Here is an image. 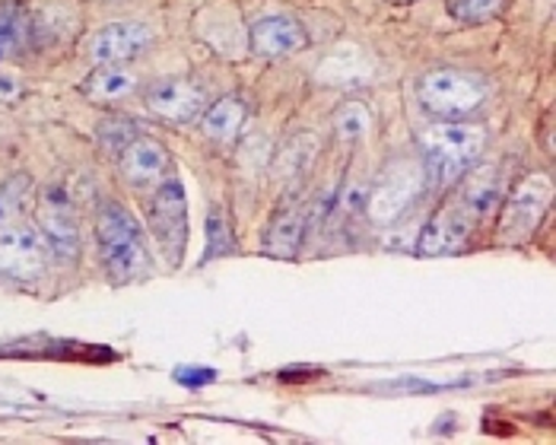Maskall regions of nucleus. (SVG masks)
<instances>
[{
    "label": "nucleus",
    "instance_id": "obj_3",
    "mask_svg": "<svg viewBox=\"0 0 556 445\" xmlns=\"http://www.w3.org/2000/svg\"><path fill=\"white\" fill-rule=\"evenodd\" d=\"M554 201V181L547 176H528L513 194L503 201V217H500V242L518 245L528 242L538 226L544 220L547 207Z\"/></svg>",
    "mask_w": 556,
    "mask_h": 445
},
{
    "label": "nucleus",
    "instance_id": "obj_17",
    "mask_svg": "<svg viewBox=\"0 0 556 445\" xmlns=\"http://www.w3.org/2000/svg\"><path fill=\"white\" fill-rule=\"evenodd\" d=\"M242 125H245V105L239 99H219L207 109V115L201 122V131L207 134L211 140L232 143L242 131Z\"/></svg>",
    "mask_w": 556,
    "mask_h": 445
},
{
    "label": "nucleus",
    "instance_id": "obj_13",
    "mask_svg": "<svg viewBox=\"0 0 556 445\" xmlns=\"http://www.w3.org/2000/svg\"><path fill=\"white\" fill-rule=\"evenodd\" d=\"M169 169V150L156 137H134L128 147L122 150V173L134 185L156 181Z\"/></svg>",
    "mask_w": 556,
    "mask_h": 445
},
{
    "label": "nucleus",
    "instance_id": "obj_1",
    "mask_svg": "<svg viewBox=\"0 0 556 445\" xmlns=\"http://www.w3.org/2000/svg\"><path fill=\"white\" fill-rule=\"evenodd\" d=\"M99 252L105 274L115 283H134L150 274L143 232L122 204H105L99 214Z\"/></svg>",
    "mask_w": 556,
    "mask_h": 445
},
{
    "label": "nucleus",
    "instance_id": "obj_6",
    "mask_svg": "<svg viewBox=\"0 0 556 445\" xmlns=\"http://www.w3.org/2000/svg\"><path fill=\"white\" fill-rule=\"evenodd\" d=\"M51 245L42 229L13 226L0 232V280L7 283H36L48 270Z\"/></svg>",
    "mask_w": 556,
    "mask_h": 445
},
{
    "label": "nucleus",
    "instance_id": "obj_26",
    "mask_svg": "<svg viewBox=\"0 0 556 445\" xmlns=\"http://www.w3.org/2000/svg\"><path fill=\"white\" fill-rule=\"evenodd\" d=\"M394 3H414V0H394Z\"/></svg>",
    "mask_w": 556,
    "mask_h": 445
},
{
    "label": "nucleus",
    "instance_id": "obj_15",
    "mask_svg": "<svg viewBox=\"0 0 556 445\" xmlns=\"http://www.w3.org/2000/svg\"><path fill=\"white\" fill-rule=\"evenodd\" d=\"M302 229H305V217L300 207L280 211L264 236V252L274 258H296L302 245Z\"/></svg>",
    "mask_w": 556,
    "mask_h": 445
},
{
    "label": "nucleus",
    "instance_id": "obj_11",
    "mask_svg": "<svg viewBox=\"0 0 556 445\" xmlns=\"http://www.w3.org/2000/svg\"><path fill=\"white\" fill-rule=\"evenodd\" d=\"M150 42H153V33L143 23H112L92 36L89 58L96 64H122V61L137 58Z\"/></svg>",
    "mask_w": 556,
    "mask_h": 445
},
{
    "label": "nucleus",
    "instance_id": "obj_8",
    "mask_svg": "<svg viewBox=\"0 0 556 445\" xmlns=\"http://www.w3.org/2000/svg\"><path fill=\"white\" fill-rule=\"evenodd\" d=\"M39 226H42V236L48 239V245H51V255H58L61 262L77 258L80 229H77L74 207H71V201H67V194L61 188H48V194L42 198V207H39Z\"/></svg>",
    "mask_w": 556,
    "mask_h": 445
},
{
    "label": "nucleus",
    "instance_id": "obj_24",
    "mask_svg": "<svg viewBox=\"0 0 556 445\" xmlns=\"http://www.w3.org/2000/svg\"><path fill=\"white\" fill-rule=\"evenodd\" d=\"M175 379H178L181 385H188V389H198V385L214 382L216 372L214 369H178V372H175Z\"/></svg>",
    "mask_w": 556,
    "mask_h": 445
},
{
    "label": "nucleus",
    "instance_id": "obj_14",
    "mask_svg": "<svg viewBox=\"0 0 556 445\" xmlns=\"http://www.w3.org/2000/svg\"><path fill=\"white\" fill-rule=\"evenodd\" d=\"M137 89V77L130 71H122L115 64H99V71H92L80 87L89 102L109 105V102H122Z\"/></svg>",
    "mask_w": 556,
    "mask_h": 445
},
{
    "label": "nucleus",
    "instance_id": "obj_12",
    "mask_svg": "<svg viewBox=\"0 0 556 445\" xmlns=\"http://www.w3.org/2000/svg\"><path fill=\"white\" fill-rule=\"evenodd\" d=\"M302 44H305V29L300 26V20L287 13L264 16L252 26V51L257 58H287L300 51Z\"/></svg>",
    "mask_w": 556,
    "mask_h": 445
},
{
    "label": "nucleus",
    "instance_id": "obj_23",
    "mask_svg": "<svg viewBox=\"0 0 556 445\" xmlns=\"http://www.w3.org/2000/svg\"><path fill=\"white\" fill-rule=\"evenodd\" d=\"M369 128V115H366V109L363 105H346L341 109V115H338V134H341L343 140H353V137H363Z\"/></svg>",
    "mask_w": 556,
    "mask_h": 445
},
{
    "label": "nucleus",
    "instance_id": "obj_18",
    "mask_svg": "<svg viewBox=\"0 0 556 445\" xmlns=\"http://www.w3.org/2000/svg\"><path fill=\"white\" fill-rule=\"evenodd\" d=\"M500 198H503V181L496 178V173H483L465 185L458 204L471 214L473 220H480L483 214L493 211V204H500Z\"/></svg>",
    "mask_w": 556,
    "mask_h": 445
},
{
    "label": "nucleus",
    "instance_id": "obj_10",
    "mask_svg": "<svg viewBox=\"0 0 556 445\" xmlns=\"http://www.w3.org/2000/svg\"><path fill=\"white\" fill-rule=\"evenodd\" d=\"M473 217L455 201L452 207H442L432 220L427 223V229L420 232L417 252L424 258H439V255H455L468 245L471 236Z\"/></svg>",
    "mask_w": 556,
    "mask_h": 445
},
{
    "label": "nucleus",
    "instance_id": "obj_7",
    "mask_svg": "<svg viewBox=\"0 0 556 445\" xmlns=\"http://www.w3.org/2000/svg\"><path fill=\"white\" fill-rule=\"evenodd\" d=\"M424 181H427V169L414 160H397L391 163L379 185L372 188L369 194V214L376 223H391L397 220L414 201L417 194L424 191Z\"/></svg>",
    "mask_w": 556,
    "mask_h": 445
},
{
    "label": "nucleus",
    "instance_id": "obj_20",
    "mask_svg": "<svg viewBox=\"0 0 556 445\" xmlns=\"http://www.w3.org/2000/svg\"><path fill=\"white\" fill-rule=\"evenodd\" d=\"M506 0H448V13L462 23H483L500 16Z\"/></svg>",
    "mask_w": 556,
    "mask_h": 445
},
{
    "label": "nucleus",
    "instance_id": "obj_21",
    "mask_svg": "<svg viewBox=\"0 0 556 445\" xmlns=\"http://www.w3.org/2000/svg\"><path fill=\"white\" fill-rule=\"evenodd\" d=\"M134 137H137V125L130 118H105V122H99V140L109 143L118 153L128 147Z\"/></svg>",
    "mask_w": 556,
    "mask_h": 445
},
{
    "label": "nucleus",
    "instance_id": "obj_16",
    "mask_svg": "<svg viewBox=\"0 0 556 445\" xmlns=\"http://www.w3.org/2000/svg\"><path fill=\"white\" fill-rule=\"evenodd\" d=\"M36 42V20L23 7H3L0 10V61L26 51Z\"/></svg>",
    "mask_w": 556,
    "mask_h": 445
},
{
    "label": "nucleus",
    "instance_id": "obj_5",
    "mask_svg": "<svg viewBox=\"0 0 556 445\" xmlns=\"http://www.w3.org/2000/svg\"><path fill=\"white\" fill-rule=\"evenodd\" d=\"M483 140L486 134L473 125H432L420 134V147H424L429 169H435L439 176L465 173L471 163H477Z\"/></svg>",
    "mask_w": 556,
    "mask_h": 445
},
{
    "label": "nucleus",
    "instance_id": "obj_25",
    "mask_svg": "<svg viewBox=\"0 0 556 445\" xmlns=\"http://www.w3.org/2000/svg\"><path fill=\"white\" fill-rule=\"evenodd\" d=\"M23 96V84L13 74H0V105H10Z\"/></svg>",
    "mask_w": 556,
    "mask_h": 445
},
{
    "label": "nucleus",
    "instance_id": "obj_19",
    "mask_svg": "<svg viewBox=\"0 0 556 445\" xmlns=\"http://www.w3.org/2000/svg\"><path fill=\"white\" fill-rule=\"evenodd\" d=\"M29 191H33L29 176H13L10 181L0 185V229H10L13 223L20 220Z\"/></svg>",
    "mask_w": 556,
    "mask_h": 445
},
{
    "label": "nucleus",
    "instance_id": "obj_4",
    "mask_svg": "<svg viewBox=\"0 0 556 445\" xmlns=\"http://www.w3.org/2000/svg\"><path fill=\"white\" fill-rule=\"evenodd\" d=\"M417 96L424 102V109L442 118H465L477 112L486 99V87L462 71H429L427 77H420Z\"/></svg>",
    "mask_w": 556,
    "mask_h": 445
},
{
    "label": "nucleus",
    "instance_id": "obj_2",
    "mask_svg": "<svg viewBox=\"0 0 556 445\" xmlns=\"http://www.w3.org/2000/svg\"><path fill=\"white\" fill-rule=\"evenodd\" d=\"M150 229L169 267L181 265L185 249H188V201H185V188L178 176L160 181L150 201Z\"/></svg>",
    "mask_w": 556,
    "mask_h": 445
},
{
    "label": "nucleus",
    "instance_id": "obj_22",
    "mask_svg": "<svg viewBox=\"0 0 556 445\" xmlns=\"http://www.w3.org/2000/svg\"><path fill=\"white\" fill-rule=\"evenodd\" d=\"M207 239H211V249H207L204 262H211V258H219V255H229V252H232V236H229V226H226V220H223L219 207H214V214H211Z\"/></svg>",
    "mask_w": 556,
    "mask_h": 445
},
{
    "label": "nucleus",
    "instance_id": "obj_9",
    "mask_svg": "<svg viewBox=\"0 0 556 445\" xmlns=\"http://www.w3.org/2000/svg\"><path fill=\"white\" fill-rule=\"evenodd\" d=\"M207 92L194 80H160L147 89V109L163 122H194L204 112Z\"/></svg>",
    "mask_w": 556,
    "mask_h": 445
}]
</instances>
